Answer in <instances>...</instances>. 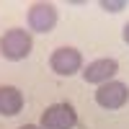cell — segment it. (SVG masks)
I'll return each mask as SVG.
<instances>
[{"mask_svg": "<svg viewBox=\"0 0 129 129\" xmlns=\"http://www.w3.org/2000/svg\"><path fill=\"white\" fill-rule=\"evenodd\" d=\"M31 47H34L31 34L23 31V28H10V31H5L0 36V54L5 59H10V62L26 59L31 54Z\"/></svg>", "mask_w": 129, "mask_h": 129, "instance_id": "cell-1", "label": "cell"}, {"mask_svg": "<svg viewBox=\"0 0 129 129\" xmlns=\"http://www.w3.org/2000/svg\"><path fill=\"white\" fill-rule=\"evenodd\" d=\"M75 124H78V111L67 101L52 103L41 114V129H72Z\"/></svg>", "mask_w": 129, "mask_h": 129, "instance_id": "cell-2", "label": "cell"}, {"mask_svg": "<svg viewBox=\"0 0 129 129\" xmlns=\"http://www.w3.org/2000/svg\"><path fill=\"white\" fill-rule=\"evenodd\" d=\"M126 101H129V88L121 80H109V83L98 85V90H95V103H98L101 109L116 111V109H121Z\"/></svg>", "mask_w": 129, "mask_h": 129, "instance_id": "cell-3", "label": "cell"}, {"mask_svg": "<svg viewBox=\"0 0 129 129\" xmlns=\"http://www.w3.org/2000/svg\"><path fill=\"white\" fill-rule=\"evenodd\" d=\"M49 67L54 70L57 75H62V78H70V75L83 70V54L75 47H59V49L52 52Z\"/></svg>", "mask_w": 129, "mask_h": 129, "instance_id": "cell-4", "label": "cell"}, {"mask_svg": "<svg viewBox=\"0 0 129 129\" xmlns=\"http://www.w3.org/2000/svg\"><path fill=\"white\" fill-rule=\"evenodd\" d=\"M28 28L36 34H49L57 26V8L52 3H34L28 8Z\"/></svg>", "mask_w": 129, "mask_h": 129, "instance_id": "cell-5", "label": "cell"}, {"mask_svg": "<svg viewBox=\"0 0 129 129\" xmlns=\"http://www.w3.org/2000/svg\"><path fill=\"white\" fill-rule=\"evenodd\" d=\"M116 72H119V62L111 59V57H101V59H93V62L85 64L83 78H85V83H90V85H103V83L114 80Z\"/></svg>", "mask_w": 129, "mask_h": 129, "instance_id": "cell-6", "label": "cell"}, {"mask_svg": "<svg viewBox=\"0 0 129 129\" xmlns=\"http://www.w3.org/2000/svg\"><path fill=\"white\" fill-rule=\"evenodd\" d=\"M23 109V93L16 85H0V116H16Z\"/></svg>", "mask_w": 129, "mask_h": 129, "instance_id": "cell-7", "label": "cell"}, {"mask_svg": "<svg viewBox=\"0 0 129 129\" xmlns=\"http://www.w3.org/2000/svg\"><path fill=\"white\" fill-rule=\"evenodd\" d=\"M101 8H103V10H109V13H119V10L126 8V3H124V0H103Z\"/></svg>", "mask_w": 129, "mask_h": 129, "instance_id": "cell-8", "label": "cell"}, {"mask_svg": "<svg viewBox=\"0 0 129 129\" xmlns=\"http://www.w3.org/2000/svg\"><path fill=\"white\" fill-rule=\"evenodd\" d=\"M121 36H124V41H126V44H129V21H126V26L121 28Z\"/></svg>", "mask_w": 129, "mask_h": 129, "instance_id": "cell-9", "label": "cell"}, {"mask_svg": "<svg viewBox=\"0 0 129 129\" xmlns=\"http://www.w3.org/2000/svg\"><path fill=\"white\" fill-rule=\"evenodd\" d=\"M21 129H41V126H36V124H26V126H21Z\"/></svg>", "mask_w": 129, "mask_h": 129, "instance_id": "cell-10", "label": "cell"}]
</instances>
